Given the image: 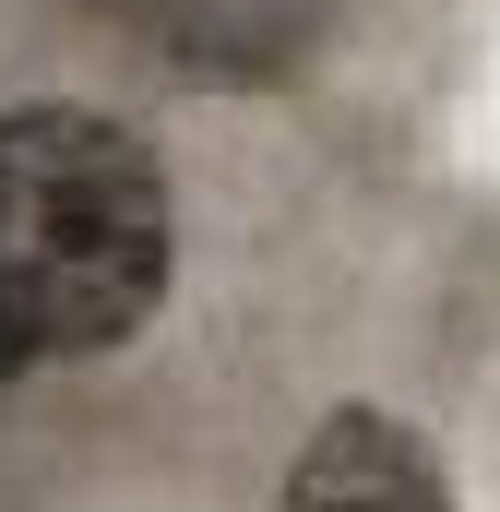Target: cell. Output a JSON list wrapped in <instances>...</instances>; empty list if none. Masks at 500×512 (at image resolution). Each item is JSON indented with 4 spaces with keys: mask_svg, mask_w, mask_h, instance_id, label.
Wrapping results in <instances>:
<instances>
[{
    "mask_svg": "<svg viewBox=\"0 0 500 512\" xmlns=\"http://www.w3.org/2000/svg\"><path fill=\"white\" fill-rule=\"evenodd\" d=\"M274 512H453V477H441V453L405 417L346 405V417L310 429V453L286 465V501Z\"/></svg>",
    "mask_w": 500,
    "mask_h": 512,
    "instance_id": "2",
    "label": "cell"
},
{
    "mask_svg": "<svg viewBox=\"0 0 500 512\" xmlns=\"http://www.w3.org/2000/svg\"><path fill=\"white\" fill-rule=\"evenodd\" d=\"M167 167L84 108L0 120V370L96 358L167 298Z\"/></svg>",
    "mask_w": 500,
    "mask_h": 512,
    "instance_id": "1",
    "label": "cell"
}]
</instances>
